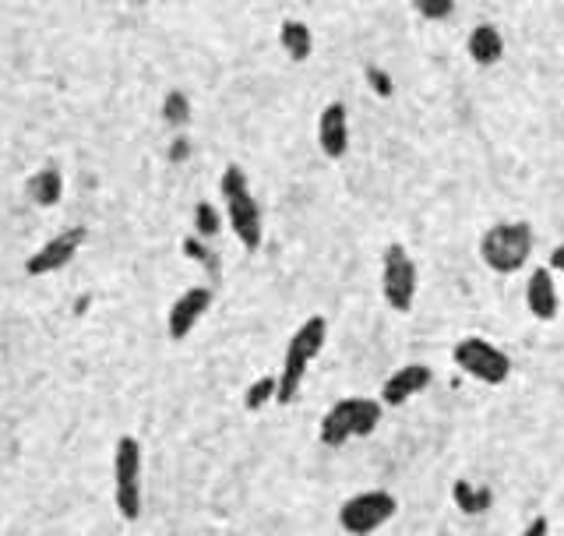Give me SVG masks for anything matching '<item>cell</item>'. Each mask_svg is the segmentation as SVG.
<instances>
[{
	"label": "cell",
	"mask_w": 564,
	"mask_h": 536,
	"mask_svg": "<svg viewBox=\"0 0 564 536\" xmlns=\"http://www.w3.org/2000/svg\"><path fill=\"white\" fill-rule=\"evenodd\" d=\"M25 191H29V198L36 201V205L50 209V205H57V201H60V194H64V180H60L57 170H39V173H32V177H29Z\"/></svg>",
	"instance_id": "2e32d148"
},
{
	"label": "cell",
	"mask_w": 564,
	"mask_h": 536,
	"mask_svg": "<svg viewBox=\"0 0 564 536\" xmlns=\"http://www.w3.org/2000/svg\"><path fill=\"white\" fill-rule=\"evenodd\" d=\"M318 145L328 159H342L349 149V117L342 103H328L318 117Z\"/></svg>",
	"instance_id": "7c38bea8"
},
{
	"label": "cell",
	"mask_w": 564,
	"mask_h": 536,
	"mask_svg": "<svg viewBox=\"0 0 564 536\" xmlns=\"http://www.w3.org/2000/svg\"><path fill=\"white\" fill-rule=\"evenodd\" d=\"M466 50H469V57H473L476 64L490 67V64H498V60L505 57V36L498 32V25L483 22V25H476V29L469 32Z\"/></svg>",
	"instance_id": "5bb4252c"
},
{
	"label": "cell",
	"mask_w": 564,
	"mask_h": 536,
	"mask_svg": "<svg viewBox=\"0 0 564 536\" xmlns=\"http://www.w3.org/2000/svg\"><path fill=\"white\" fill-rule=\"evenodd\" d=\"M184 254H187V258H191V261H198V265H205L208 272H212V276H219V261H216V254L208 251L205 240H198V237H194V233H191V237H184Z\"/></svg>",
	"instance_id": "44dd1931"
},
{
	"label": "cell",
	"mask_w": 564,
	"mask_h": 536,
	"mask_svg": "<svg viewBox=\"0 0 564 536\" xmlns=\"http://www.w3.org/2000/svg\"><path fill=\"white\" fill-rule=\"evenodd\" d=\"M550 533V522H547V515H536L533 522H529L526 529H522L519 536H547Z\"/></svg>",
	"instance_id": "cb8c5ba5"
},
{
	"label": "cell",
	"mask_w": 564,
	"mask_h": 536,
	"mask_svg": "<svg viewBox=\"0 0 564 536\" xmlns=\"http://www.w3.org/2000/svg\"><path fill=\"white\" fill-rule=\"evenodd\" d=\"M328 339V321L321 314H311L304 325L293 332L290 346H286V357H282V371L275 374V402H293L304 388V378L311 371V364L318 360L321 346Z\"/></svg>",
	"instance_id": "6da1fadb"
},
{
	"label": "cell",
	"mask_w": 564,
	"mask_h": 536,
	"mask_svg": "<svg viewBox=\"0 0 564 536\" xmlns=\"http://www.w3.org/2000/svg\"><path fill=\"white\" fill-rule=\"evenodd\" d=\"M219 191L226 201V219H230L233 237L240 240L244 251H258L261 247V209L254 201L251 187H247V173L240 166H226L223 180H219Z\"/></svg>",
	"instance_id": "277c9868"
},
{
	"label": "cell",
	"mask_w": 564,
	"mask_h": 536,
	"mask_svg": "<svg viewBox=\"0 0 564 536\" xmlns=\"http://www.w3.org/2000/svg\"><path fill=\"white\" fill-rule=\"evenodd\" d=\"M279 43H282V50L290 53V60H307L311 57V50H314V36H311V29H307L304 22H297V18H290V22H282V29H279Z\"/></svg>",
	"instance_id": "9a60e30c"
},
{
	"label": "cell",
	"mask_w": 564,
	"mask_h": 536,
	"mask_svg": "<svg viewBox=\"0 0 564 536\" xmlns=\"http://www.w3.org/2000/svg\"><path fill=\"white\" fill-rule=\"evenodd\" d=\"M113 501L127 522L141 515V441L124 434L113 448Z\"/></svg>",
	"instance_id": "5b68a950"
},
{
	"label": "cell",
	"mask_w": 564,
	"mask_h": 536,
	"mask_svg": "<svg viewBox=\"0 0 564 536\" xmlns=\"http://www.w3.org/2000/svg\"><path fill=\"white\" fill-rule=\"evenodd\" d=\"M416 283H420V272L409 251L402 244H388L385 261H381V290H385V304L395 314H406L416 304Z\"/></svg>",
	"instance_id": "52a82bcc"
},
{
	"label": "cell",
	"mask_w": 564,
	"mask_h": 536,
	"mask_svg": "<svg viewBox=\"0 0 564 536\" xmlns=\"http://www.w3.org/2000/svg\"><path fill=\"white\" fill-rule=\"evenodd\" d=\"M526 307L533 318L540 321H554L557 318V307H561V297H557V283L550 276L547 268H536L533 276L526 283Z\"/></svg>",
	"instance_id": "4fadbf2b"
},
{
	"label": "cell",
	"mask_w": 564,
	"mask_h": 536,
	"mask_svg": "<svg viewBox=\"0 0 564 536\" xmlns=\"http://www.w3.org/2000/svg\"><path fill=\"white\" fill-rule=\"evenodd\" d=\"M452 360L459 371H466L480 385H505L512 374V357L505 350H498L494 343L480 339V335H466L459 339L452 350Z\"/></svg>",
	"instance_id": "8992f818"
},
{
	"label": "cell",
	"mask_w": 564,
	"mask_h": 536,
	"mask_svg": "<svg viewBox=\"0 0 564 536\" xmlns=\"http://www.w3.org/2000/svg\"><path fill=\"white\" fill-rule=\"evenodd\" d=\"M427 385H431V367L406 364L385 378V385H381V402H388V406H402V402H409L413 395H420Z\"/></svg>",
	"instance_id": "8fae6325"
},
{
	"label": "cell",
	"mask_w": 564,
	"mask_h": 536,
	"mask_svg": "<svg viewBox=\"0 0 564 536\" xmlns=\"http://www.w3.org/2000/svg\"><path fill=\"white\" fill-rule=\"evenodd\" d=\"M367 78H371V85H374V92H378L381 99H388L392 96V78L385 75V71H381V67H367Z\"/></svg>",
	"instance_id": "603a6c76"
},
{
	"label": "cell",
	"mask_w": 564,
	"mask_h": 536,
	"mask_svg": "<svg viewBox=\"0 0 564 536\" xmlns=\"http://www.w3.org/2000/svg\"><path fill=\"white\" fill-rule=\"evenodd\" d=\"M381 424V402L364 399V395H346L321 417L318 438L328 448H342L353 438H367L374 434V427Z\"/></svg>",
	"instance_id": "7a4b0ae2"
},
{
	"label": "cell",
	"mask_w": 564,
	"mask_h": 536,
	"mask_svg": "<svg viewBox=\"0 0 564 536\" xmlns=\"http://www.w3.org/2000/svg\"><path fill=\"white\" fill-rule=\"evenodd\" d=\"M82 244H85V226H67V230H60L53 240H46V244L25 261V272H29V276H50V272H57V268H64L67 261L75 258V254L82 251Z\"/></svg>",
	"instance_id": "9c48e42d"
},
{
	"label": "cell",
	"mask_w": 564,
	"mask_h": 536,
	"mask_svg": "<svg viewBox=\"0 0 564 536\" xmlns=\"http://www.w3.org/2000/svg\"><path fill=\"white\" fill-rule=\"evenodd\" d=\"M268 399H275V374H265V378H258L251 388H247L244 406H247V410H261Z\"/></svg>",
	"instance_id": "ffe728a7"
},
{
	"label": "cell",
	"mask_w": 564,
	"mask_h": 536,
	"mask_svg": "<svg viewBox=\"0 0 564 536\" xmlns=\"http://www.w3.org/2000/svg\"><path fill=\"white\" fill-rule=\"evenodd\" d=\"M395 512H399L395 494L364 491V494H353V498L339 508V526L353 536H371V533H378L385 522H392Z\"/></svg>",
	"instance_id": "ba28073f"
},
{
	"label": "cell",
	"mask_w": 564,
	"mask_h": 536,
	"mask_svg": "<svg viewBox=\"0 0 564 536\" xmlns=\"http://www.w3.org/2000/svg\"><path fill=\"white\" fill-rule=\"evenodd\" d=\"M187 156V138H177L173 142V159H184Z\"/></svg>",
	"instance_id": "484cf974"
},
{
	"label": "cell",
	"mask_w": 564,
	"mask_h": 536,
	"mask_svg": "<svg viewBox=\"0 0 564 536\" xmlns=\"http://www.w3.org/2000/svg\"><path fill=\"white\" fill-rule=\"evenodd\" d=\"M212 300H216V293H212V286H191L187 293H180L177 300H173L170 314H166V332H170V339H187V335L194 332V325L201 321V314L212 307Z\"/></svg>",
	"instance_id": "30bf717a"
},
{
	"label": "cell",
	"mask_w": 564,
	"mask_h": 536,
	"mask_svg": "<svg viewBox=\"0 0 564 536\" xmlns=\"http://www.w3.org/2000/svg\"><path fill=\"white\" fill-rule=\"evenodd\" d=\"M564 265V247H554V254H550V268H547V272H550V276H554V272H557V268H561Z\"/></svg>",
	"instance_id": "d4e9b609"
},
{
	"label": "cell",
	"mask_w": 564,
	"mask_h": 536,
	"mask_svg": "<svg viewBox=\"0 0 564 536\" xmlns=\"http://www.w3.org/2000/svg\"><path fill=\"white\" fill-rule=\"evenodd\" d=\"M416 11H420L427 22H445V18H452L455 4H452V0H420V4H416Z\"/></svg>",
	"instance_id": "7402d4cb"
},
{
	"label": "cell",
	"mask_w": 564,
	"mask_h": 536,
	"mask_svg": "<svg viewBox=\"0 0 564 536\" xmlns=\"http://www.w3.org/2000/svg\"><path fill=\"white\" fill-rule=\"evenodd\" d=\"M536 233L526 219H515V223H498L490 226L480 237V258L490 272L498 276H512L519 268H526L529 254H533Z\"/></svg>",
	"instance_id": "3957f363"
},
{
	"label": "cell",
	"mask_w": 564,
	"mask_h": 536,
	"mask_svg": "<svg viewBox=\"0 0 564 536\" xmlns=\"http://www.w3.org/2000/svg\"><path fill=\"white\" fill-rule=\"evenodd\" d=\"M223 226V216H219L216 205H208V201H198L194 205V237L198 240H212Z\"/></svg>",
	"instance_id": "ac0fdd59"
},
{
	"label": "cell",
	"mask_w": 564,
	"mask_h": 536,
	"mask_svg": "<svg viewBox=\"0 0 564 536\" xmlns=\"http://www.w3.org/2000/svg\"><path fill=\"white\" fill-rule=\"evenodd\" d=\"M455 505L466 515H480L490 508V491H476L469 480H459V484H455Z\"/></svg>",
	"instance_id": "e0dca14e"
},
{
	"label": "cell",
	"mask_w": 564,
	"mask_h": 536,
	"mask_svg": "<svg viewBox=\"0 0 564 536\" xmlns=\"http://www.w3.org/2000/svg\"><path fill=\"white\" fill-rule=\"evenodd\" d=\"M163 117H166V124L184 127L187 120H191V99H187L180 89H173L170 96L163 99Z\"/></svg>",
	"instance_id": "d6986e66"
}]
</instances>
